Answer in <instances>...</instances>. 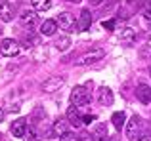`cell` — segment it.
Returning <instances> with one entry per match:
<instances>
[{
    "instance_id": "cell-12",
    "label": "cell",
    "mask_w": 151,
    "mask_h": 141,
    "mask_svg": "<svg viewBox=\"0 0 151 141\" xmlns=\"http://www.w3.org/2000/svg\"><path fill=\"white\" fill-rule=\"evenodd\" d=\"M90 25H92V14H90V10H82L81 17L77 19V29L78 31H88Z\"/></svg>"
},
{
    "instance_id": "cell-10",
    "label": "cell",
    "mask_w": 151,
    "mask_h": 141,
    "mask_svg": "<svg viewBox=\"0 0 151 141\" xmlns=\"http://www.w3.org/2000/svg\"><path fill=\"white\" fill-rule=\"evenodd\" d=\"M27 134V118H17L12 124V135L14 137H25Z\"/></svg>"
},
{
    "instance_id": "cell-20",
    "label": "cell",
    "mask_w": 151,
    "mask_h": 141,
    "mask_svg": "<svg viewBox=\"0 0 151 141\" xmlns=\"http://www.w3.org/2000/svg\"><path fill=\"white\" fill-rule=\"evenodd\" d=\"M35 11H46L52 8V0H31Z\"/></svg>"
},
{
    "instance_id": "cell-30",
    "label": "cell",
    "mask_w": 151,
    "mask_h": 141,
    "mask_svg": "<svg viewBox=\"0 0 151 141\" xmlns=\"http://www.w3.org/2000/svg\"><path fill=\"white\" fill-rule=\"evenodd\" d=\"M4 116H6V111H4V109H0V122L4 120Z\"/></svg>"
},
{
    "instance_id": "cell-21",
    "label": "cell",
    "mask_w": 151,
    "mask_h": 141,
    "mask_svg": "<svg viewBox=\"0 0 151 141\" xmlns=\"http://www.w3.org/2000/svg\"><path fill=\"white\" fill-rule=\"evenodd\" d=\"M54 44H55V48H58L59 52H65V50L71 46V40H69V36H61V38H58Z\"/></svg>"
},
{
    "instance_id": "cell-32",
    "label": "cell",
    "mask_w": 151,
    "mask_h": 141,
    "mask_svg": "<svg viewBox=\"0 0 151 141\" xmlns=\"http://www.w3.org/2000/svg\"><path fill=\"white\" fill-rule=\"evenodd\" d=\"M138 141H151V137H140Z\"/></svg>"
},
{
    "instance_id": "cell-9",
    "label": "cell",
    "mask_w": 151,
    "mask_h": 141,
    "mask_svg": "<svg viewBox=\"0 0 151 141\" xmlns=\"http://www.w3.org/2000/svg\"><path fill=\"white\" fill-rule=\"evenodd\" d=\"M98 101H100V105H103V107L113 105V92H111V88L101 86V88L98 90Z\"/></svg>"
},
{
    "instance_id": "cell-31",
    "label": "cell",
    "mask_w": 151,
    "mask_h": 141,
    "mask_svg": "<svg viewBox=\"0 0 151 141\" xmlns=\"http://www.w3.org/2000/svg\"><path fill=\"white\" fill-rule=\"evenodd\" d=\"M144 17H145V21L151 23V14H144Z\"/></svg>"
},
{
    "instance_id": "cell-24",
    "label": "cell",
    "mask_w": 151,
    "mask_h": 141,
    "mask_svg": "<svg viewBox=\"0 0 151 141\" xmlns=\"http://www.w3.org/2000/svg\"><path fill=\"white\" fill-rule=\"evenodd\" d=\"M115 25H117V21H115V19H107V21H101V27H103V29H107V31H113V29H115Z\"/></svg>"
},
{
    "instance_id": "cell-17",
    "label": "cell",
    "mask_w": 151,
    "mask_h": 141,
    "mask_svg": "<svg viewBox=\"0 0 151 141\" xmlns=\"http://www.w3.org/2000/svg\"><path fill=\"white\" fill-rule=\"evenodd\" d=\"M52 134H54V135H59V137H61L63 134H67V120H63V118L55 120L54 126H52Z\"/></svg>"
},
{
    "instance_id": "cell-25",
    "label": "cell",
    "mask_w": 151,
    "mask_h": 141,
    "mask_svg": "<svg viewBox=\"0 0 151 141\" xmlns=\"http://www.w3.org/2000/svg\"><path fill=\"white\" fill-rule=\"evenodd\" d=\"M78 141H94V135L90 132H81L78 134Z\"/></svg>"
},
{
    "instance_id": "cell-19",
    "label": "cell",
    "mask_w": 151,
    "mask_h": 141,
    "mask_svg": "<svg viewBox=\"0 0 151 141\" xmlns=\"http://www.w3.org/2000/svg\"><path fill=\"white\" fill-rule=\"evenodd\" d=\"M121 40L124 42V44H132V42L136 40V31L130 29V27L122 29V31H121Z\"/></svg>"
},
{
    "instance_id": "cell-1",
    "label": "cell",
    "mask_w": 151,
    "mask_h": 141,
    "mask_svg": "<svg viewBox=\"0 0 151 141\" xmlns=\"http://www.w3.org/2000/svg\"><path fill=\"white\" fill-rule=\"evenodd\" d=\"M90 92L84 88V86H75L73 92H71V103L75 107H82V105H88L90 103Z\"/></svg>"
},
{
    "instance_id": "cell-3",
    "label": "cell",
    "mask_w": 151,
    "mask_h": 141,
    "mask_svg": "<svg viewBox=\"0 0 151 141\" xmlns=\"http://www.w3.org/2000/svg\"><path fill=\"white\" fill-rule=\"evenodd\" d=\"M19 50H21V46L14 38H4L0 42V56H4V57H15L19 53Z\"/></svg>"
},
{
    "instance_id": "cell-28",
    "label": "cell",
    "mask_w": 151,
    "mask_h": 141,
    "mask_svg": "<svg viewBox=\"0 0 151 141\" xmlns=\"http://www.w3.org/2000/svg\"><path fill=\"white\" fill-rule=\"evenodd\" d=\"M145 14H151V0L145 2Z\"/></svg>"
},
{
    "instance_id": "cell-14",
    "label": "cell",
    "mask_w": 151,
    "mask_h": 141,
    "mask_svg": "<svg viewBox=\"0 0 151 141\" xmlns=\"http://www.w3.org/2000/svg\"><path fill=\"white\" fill-rule=\"evenodd\" d=\"M0 19H2L4 23H10L12 19H14V10H12V6L8 2L0 4Z\"/></svg>"
},
{
    "instance_id": "cell-27",
    "label": "cell",
    "mask_w": 151,
    "mask_h": 141,
    "mask_svg": "<svg viewBox=\"0 0 151 141\" xmlns=\"http://www.w3.org/2000/svg\"><path fill=\"white\" fill-rule=\"evenodd\" d=\"M8 111H10V113H19V105H17V103L10 105V107H8Z\"/></svg>"
},
{
    "instance_id": "cell-33",
    "label": "cell",
    "mask_w": 151,
    "mask_h": 141,
    "mask_svg": "<svg viewBox=\"0 0 151 141\" xmlns=\"http://www.w3.org/2000/svg\"><path fill=\"white\" fill-rule=\"evenodd\" d=\"M107 141H119V137H109Z\"/></svg>"
},
{
    "instance_id": "cell-22",
    "label": "cell",
    "mask_w": 151,
    "mask_h": 141,
    "mask_svg": "<svg viewBox=\"0 0 151 141\" xmlns=\"http://www.w3.org/2000/svg\"><path fill=\"white\" fill-rule=\"evenodd\" d=\"M25 137L29 139V141H40V135H38V132L35 130L33 126H31V128H27V134H25Z\"/></svg>"
},
{
    "instance_id": "cell-8",
    "label": "cell",
    "mask_w": 151,
    "mask_h": 141,
    "mask_svg": "<svg viewBox=\"0 0 151 141\" xmlns=\"http://www.w3.org/2000/svg\"><path fill=\"white\" fill-rule=\"evenodd\" d=\"M67 122L71 124L73 128H81L82 124V116H81V113H78V109L75 107V105H71L69 109H67Z\"/></svg>"
},
{
    "instance_id": "cell-6",
    "label": "cell",
    "mask_w": 151,
    "mask_h": 141,
    "mask_svg": "<svg viewBox=\"0 0 151 141\" xmlns=\"http://www.w3.org/2000/svg\"><path fill=\"white\" fill-rule=\"evenodd\" d=\"M63 84H65V78L63 76H50V78H46V80L42 82V92L54 93V92H58Z\"/></svg>"
},
{
    "instance_id": "cell-13",
    "label": "cell",
    "mask_w": 151,
    "mask_h": 141,
    "mask_svg": "<svg viewBox=\"0 0 151 141\" xmlns=\"http://www.w3.org/2000/svg\"><path fill=\"white\" fill-rule=\"evenodd\" d=\"M55 31H58L55 19H46V21L40 23V34H44V36H52V34H55Z\"/></svg>"
},
{
    "instance_id": "cell-5",
    "label": "cell",
    "mask_w": 151,
    "mask_h": 141,
    "mask_svg": "<svg viewBox=\"0 0 151 141\" xmlns=\"http://www.w3.org/2000/svg\"><path fill=\"white\" fill-rule=\"evenodd\" d=\"M58 25H59V29H63L65 33H73V31L77 29V21H75V17L69 11H61V14L58 15Z\"/></svg>"
},
{
    "instance_id": "cell-34",
    "label": "cell",
    "mask_w": 151,
    "mask_h": 141,
    "mask_svg": "<svg viewBox=\"0 0 151 141\" xmlns=\"http://www.w3.org/2000/svg\"><path fill=\"white\" fill-rule=\"evenodd\" d=\"M69 2H73V4H78V2H81V0H69Z\"/></svg>"
},
{
    "instance_id": "cell-2",
    "label": "cell",
    "mask_w": 151,
    "mask_h": 141,
    "mask_svg": "<svg viewBox=\"0 0 151 141\" xmlns=\"http://www.w3.org/2000/svg\"><path fill=\"white\" fill-rule=\"evenodd\" d=\"M142 135V118L138 115H134L132 118L126 122V137L130 141H138Z\"/></svg>"
},
{
    "instance_id": "cell-15",
    "label": "cell",
    "mask_w": 151,
    "mask_h": 141,
    "mask_svg": "<svg viewBox=\"0 0 151 141\" xmlns=\"http://www.w3.org/2000/svg\"><path fill=\"white\" fill-rule=\"evenodd\" d=\"M38 44V36L33 33V31H29V33H25L21 36V46H25V48H33V46Z\"/></svg>"
},
{
    "instance_id": "cell-29",
    "label": "cell",
    "mask_w": 151,
    "mask_h": 141,
    "mask_svg": "<svg viewBox=\"0 0 151 141\" xmlns=\"http://www.w3.org/2000/svg\"><path fill=\"white\" fill-rule=\"evenodd\" d=\"M103 2H105V0H90L92 6H100V4H103Z\"/></svg>"
},
{
    "instance_id": "cell-23",
    "label": "cell",
    "mask_w": 151,
    "mask_h": 141,
    "mask_svg": "<svg viewBox=\"0 0 151 141\" xmlns=\"http://www.w3.org/2000/svg\"><path fill=\"white\" fill-rule=\"evenodd\" d=\"M59 141H78V135H75L73 132H67V134H63Z\"/></svg>"
},
{
    "instance_id": "cell-7",
    "label": "cell",
    "mask_w": 151,
    "mask_h": 141,
    "mask_svg": "<svg viewBox=\"0 0 151 141\" xmlns=\"http://www.w3.org/2000/svg\"><path fill=\"white\" fill-rule=\"evenodd\" d=\"M19 21H21L23 27H33L37 25V11L35 10H29V8H25V10H21V14H19Z\"/></svg>"
},
{
    "instance_id": "cell-16",
    "label": "cell",
    "mask_w": 151,
    "mask_h": 141,
    "mask_svg": "<svg viewBox=\"0 0 151 141\" xmlns=\"http://www.w3.org/2000/svg\"><path fill=\"white\" fill-rule=\"evenodd\" d=\"M92 135H94V141H107V139H109L107 126H105V124H98L96 130L92 132Z\"/></svg>"
},
{
    "instance_id": "cell-26",
    "label": "cell",
    "mask_w": 151,
    "mask_h": 141,
    "mask_svg": "<svg viewBox=\"0 0 151 141\" xmlns=\"http://www.w3.org/2000/svg\"><path fill=\"white\" fill-rule=\"evenodd\" d=\"M96 120V115H86V116H82V122L84 124H90V122H94Z\"/></svg>"
},
{
    "instance_id": "cell-4",
    "label": "cell",
    "mask_w": 151,
    "mask_h": 141,
    "mask_svg": "<svg viewBox=\"0 0 151 141\" xmlns=\"http://www.w3.org/2000/svg\"><path fill=\"white\" fill-rule=\"evenodd\" d=\"M103 56H105V52H103L101 48L92 50V52H88V53H84V56H81V57H78V59L75 61V65H77V67H84V65L98 63V61H100Z\"/></svg>"
},
{
    "instance_id": "cell-18",
    "label": "cell",
    "mask_w": 151,
    "mask_h": 141,
    "mask_svg": "<svg viewBox=\"0 0 151 141\" xmlns=\"http://www.w3.org/2000/svg\"><path fill=\"white\" fill-rule=\"evenodd\" d=\"M124 120H126V115L122 111H117V113H113V116H111V122H113V126L117 128L119 132L122 130V126H124Z\"/></svg>"
},
{
    "instance_id": "cell-11",
    "label": "cell",
    "mask_w": 151,
    "mask_h": 141,
    "mask_svg": "<svg viewBox=\"0 0 151 141\" xmlns=\"http://www.w3.org/2000/svg\"><path fill=\"white\" fill-rule=\"evenodd\" d=\"M136 97H138V99H140L144 105L151 103V86H147V84H138V88H136Z\"/></svg>"
}]
</instances>
